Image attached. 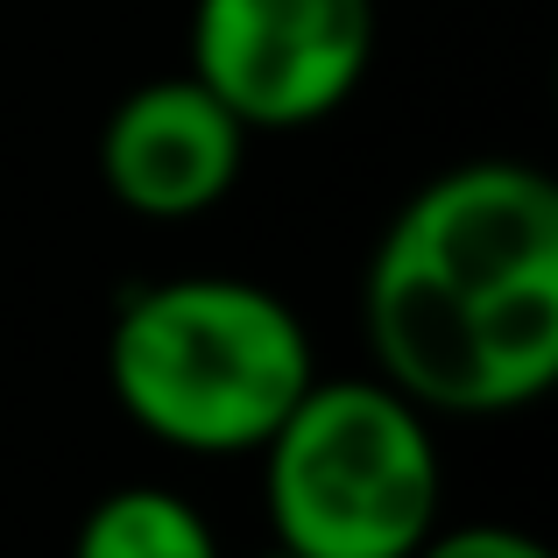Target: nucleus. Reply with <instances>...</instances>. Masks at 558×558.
Wrapping results in <instances>:
<instances>
[{"label": "nucleus", "mask_w": 558, "mask_h": 558, "mask_svg": "<svg viewBox=\"0 0 558 558\" xmlns=\"http://www.w3.org/2000/svg\"><path fill=\"white\" fill-rule=\"evenodd\" d=\"M247 163V128L205 93L191 71L142 78L135 93L113 99L99 128V184L121 213L149 227L198 219L241 184Z\"/></svg>", "instance_id": "5"}, {"label": "nucleus", "mask_w": 558, "mask_h": 558, "mask_svg": "<svg viewBox=\"0 0 558 558\" xmlns=\"http://www.w3.org/2000/svg\"><path fill=\"white\" fill-rule=\"evenodd\" d=\"M255 460L269 531L298 558H410L446 523L432 410L381 375H312Z\"/></svg>", "instance_id": "3"}, {"label": "nucleus", "mask_w": 558, "mask_h": 558, "mask_svg": "<svg viewBox=\"0 0 558 558\" xmlns=\"http://www.w3.org/2000/svg\"><path fill=\"white\" fill-rule=\"evenodd\" d=\"M375 375L432 417L531 410L558 381V184L481 156L403 198L361 276Z\"/></svg>", "instance_id": "1"}, {"label": "nucleus", "mask_w": 558, "mask_h": 558, "mask_svg": "<svg viewBox=\"0 0 558 558\" xmlns=\"http://www.w3.org/2000/svg\"><path fill=\"white\" fill-rule=\"evenodd\" d=\"M375 0H191V78L247 128H318L375 64Z\"/></svg>", "instance_id": "4"}, {"label": "nucleus", "mask_w": 558, "mask_h": 558, "mask_svg": "<svg viewBox=\"0 0 558 558\" xmlns=\"http://www.w3.org/2000/svg\"><path fill=\"white\" fill-rule=\"evenodd\" d=\"M71 558H227V545L198 502L156 488V481H128L85 509Z\"/></svg>", "instance_id": "6"}, {"label": "nucleus", "mask_w": 558, "mask_h": 558, "mask_svg": "<svg viewBox=\"0 0 558 558\" xmlns=\"http://www.w3.org/2000/svg\"><path fill=\"white\" fill-rule=\"evenodd\" d=\"M312 375L304 318L247 276L142 283L107 326V389L121 417L191 460L262 452Z\"/></svg>", "instance_id": "2"}, {"label": "nucleus", "mask_w": 558, "mask_h": 558, "mask_svg": "<svg viewBox=\"0 0 558 558\" xmlns=\"http://www.w3.org/2000/svg\"><path fill=\"white\" fill-rule=\"evenodd\" d=\"M410 558H551L545 537L517 531V523H438Z\"/></svg>", "instance_id": "7"}, {"label": "nucleus", "mask_w": 558, "mask_h": 558, "mask_svg": "<svg viewBox=\"0 0 558 558\" xmlns=\"http://www.w3.org/2000/svg\"><path fill=\"white\" fill-rule=\"evenodd\" d=\"M247 558H298V551H283V545H269V551H247Z\"/></svg>", "instance_id": "8"}]
</instances>
